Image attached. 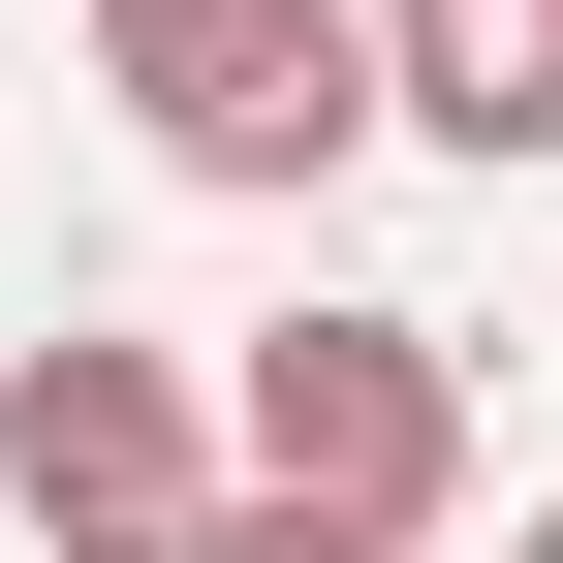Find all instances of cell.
Masks as SVG:
<instances>
[{"label": "cell", "mask_w": 563, "mask_h": 563, "mask_svg": "<svg viewBox=\"0 0 563 563\" xmlns=\"http://www.w3.org/2000/svg\"><path fill=\"white\" fill-rule=\"evenodd\" d=\"M0 501H32L63 563H157L188 501H220V407H188V344H95V313H63L32 376H0Z\"/></svg>", "instance_id": "cell-3"}, {"label": "cell", "mask_w": 563, "mask_h": 563, "mask_svg": "<svg viewBox=\"0 0 563 563\" xmlns=\"http://www.w3.org/2000/svg\"><path fill=\"white\" fill-rule=\"evenodd\" d=\"M95 95L157 125L188 188H344V125H376V32H344V0H95Z\"/></svg>", "instance_id": "cell-2"}, {"label": "cell", "mask_w": 563, "mask_h": 563, "mask_svg": "<svg viewBox=\"0 0 563 563\" xmlns=\"http://www.w3.org/2000/svg\"><path fill=\"white\" fill-rule=\"evenodd\" d=\"M157 563H376V532H313V501H251V470H220V501H188Z\"/></svg>", "instance_id": "cell-5"}, {"label": "cell", "mask_w": 563, "mask_h": 563, "mask_svg": "<svg viewBox=\"0 0 563 563\" xmlns=\"http://www.w3.org/2000/svg\"><path fill=\"white\" fill-rule=\"evenodd\" d=\"M376 32V125H439V157H563V0H344Z\"/></svg>", "instance_id": "cell-4"}, {"label": "cell", "mask_w": 563, "mask_h": 563, "mask_svg": "<svg viewBox=\"0 0 563 563\" xmlns=\"http://www.w3.org/2000/svg\"><path fill=\"white\" fill-rule=\"evenodd\" d=\"M188 407H220L251 501H313V532H376V563L470 501V313H282L251 376H188Z\"/></svg>", "instance_id": "cell-1"}]
</instances>
